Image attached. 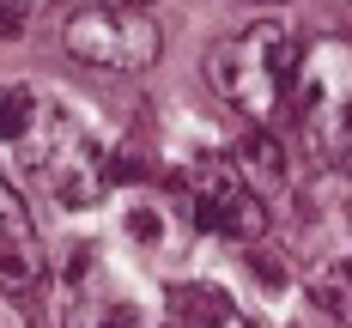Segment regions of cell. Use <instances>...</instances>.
Here are the masks:
<instances>
[{"mask_svg":"<svg viewBox=\"0 0 352 328\" xmlns=\"http://www.w3.org/2000/svg\"><path fill=\"white\" fill-rule=\"evenodd\" d=\"M128 231H134L140 243H158V237H164V219L152 213V207H128Z\"/></svg>","mask_w":352,"mask_h":328,"instance_id":"13","label":"cell"},{"mask_svg":"<svg viewBox=\"0 0 352 328\" xmlns=\"http://www.w3.org/2000/svg\"><path fill=\"white\" fill-rule=\"evenodd\" d=\"M36 116H43V98H36L31 85L0 79V146H25L31 128H36Z\"/></svg>","mask_w":352,"mask_h":328,"instance_id":"9","label":"cell"},{"mask_svg":"<svg viewBox=\"0 0 352 328\" xmlns=\"http://www.w3.org/2000/svg\"><path fill=\"white\" fill-rule=\"evenodd\" d=\"M231 171L249 182V188H274L285 182V146L267 134V128H243L237 146H231Z\"/></svg>","mask_w":352,"mask_h":328,"instance_id":"8","label":"cell"},{"mask_svg":"<svg viewBox=\"0 0 352 328\" xmlns=\"http://www.w3.org/2000/svg\"><path fill=\"white\" fill-rule=\"evenodd\" d=\"M176 201H182V219L195 231H219V237H237V243H255L267 231V207L261 195L249 188L231 164H201L176 182Z\"/></svg>","mask_w":352,"mask_h":328,"instance_id":"5","label":"cell"},{"mask_svg":"<svg viewBox=\"0 0 352 328\" xmlns=\"http://www.w3.org/2000/svg\"><path fill=\"white\" fill-rule=\"evenodd\" d=\"M73 61L85 67H109V73H146L158 61L164 36L146 12H128V6H79L61 31Z\"/></svg>","mask_w":352,"mask_h":328,"instance_id":"4","label":"cell"},{"mask_svg":"<svg viewBox=\"0 0 352 328\" xmlns=\"http://www.w3.org/2000/svg\"><path fill=\"white\" fill-rule=\"evenodd\" d=\"M285 116L304 128V146L316 158L346 152V140H352V49L346 43L304 49L298 79H292V98H285Z\"/></svg>","mask_w":352,"mask_h":328,"instance_id":"2","label":"cell"},{"mask_svg":"<svg viewBox=\"0 0 352 328\" xmlns=\"http://www.w3.org/2000/svg\"><path fill=\"white\" fill-rule=\"evenodd\" d=\"M73 328H134V310L128 304H85Z\"/></svg>","mask_w":352,"mask_h":328,"instance_id":"12","label":"cell"},{"mask_svg":"<svg viewBox=\"0 0 352 328\" xmlns=\"http://www.w3.org/2000/svg\"><path fill=\"white\" fill-rule=\"evenodd\" d=\"M25 158L43 171L49 195H55L61 207H98V195L109 188V158H104V146L91 140V128H85V122H73L67 109L49 104V98H43V116H36L31 140H25Z\"/></svg>","mask_w":352,"mask_h":328,"instance_id":"3","label":"cell"},{"mask_svg":"<svg viewBox=\"0 0 352 328\" xmlns=\"http://www.w3.org/2000/svg\"><path fill=\"white\" fill-rule=\"evenodd\" d=\"M310 292H316V304H322V310L346 316V310H352V250L322 255L316 267H310Z\"/></svg>","mask_w":352,"mask_h":328,"instance_id":"10","label":"cell"},{"mask_svg":"<svg viewBox=\"0 0 352 328\" xmlns=\"http://www.w3.org/2000/svg\"><path fill=\"white\" fill-rule=\"evenodd\" d=\"M122 6H146V0H122Z\"/></svg>","mask_w":352,"mask_h":328,"instance_id":"14","label":"cell"},{"mask_svg":"<svg viewBox=\"0 0 352 328\" xmlns=\"http://www.w3.org/2000/svg\"><path fill=\"white\" fill-rule=\"evenodd\" d=\"M158 328H249V316L237 310L231 292L207 286V280H182L164 292V322Z\"/></svg>","mask_w":352,"mask_h":328,"instance_id":"7","label":"cell"},{"mask_svg":"<svg viewBox=\"0 0 352 328\" xmlns=\"http://www.w3.org/2000/svg\"><path fill=\"white\" fill-rule=\"evenodd\" d=\"M43 6H49V0H0V36H25Z\"/></svg>","mask_w":352,"mask_h":328,"instance_id":"11","label":"cell"},{"mask_svg":"<svg viewBox=\"0 0 352 328\" xmlns=\"http://www.w3.org/2000/svg\"><path fill=\"white\" fill-rule=\"evenodd\" d=\"M36 280H43V237L25 195L0 177V292H31Z\"/></svg>","mask_w":352,"mask_h":328,"instance_id":"6","label":"cell"},{"mask_svg":"<svg viewBox=\"0 0 352 328\" xmlns=\"http://www.w3.org/2000/svg\"><path fill=\"white\" fill-rule=\"evenodd\" d=\"M298 61H304V43L285 31V25H255V31H243V36L212 43L207 79L237 116H249L255 128H267L274 116H285Z\"/></svg>","mask_w":352,"mask_h":328,"instance_id":"1","label":"cell"}]
</instances>
